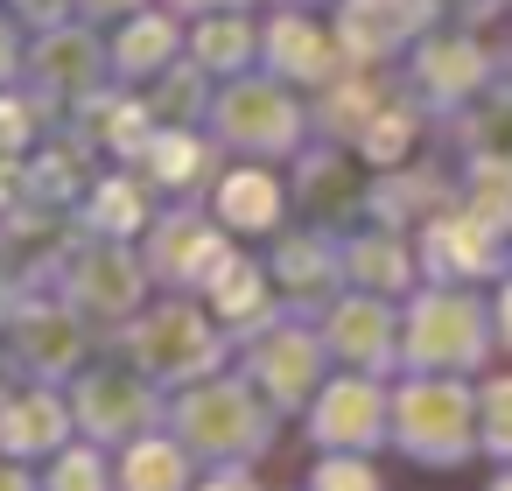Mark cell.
I'll return each instance as SVG.
<instances>
[{
  "label": "cell",
  "mask_w": 512,
  "mask_h": 491,
  "mask_svg": "<svg viewBox=\"0 0 512 491\" xmlns=\"http://www.w3.org/2000/svg\"><path fill=\"white\" fill-rule=\"evenodd\" d=\"M0 491H15V477H0Z\"/></svg>",
  "instance_id": "cell-1"
}]
</instances>
